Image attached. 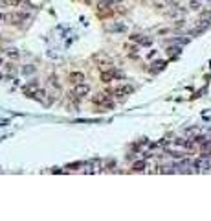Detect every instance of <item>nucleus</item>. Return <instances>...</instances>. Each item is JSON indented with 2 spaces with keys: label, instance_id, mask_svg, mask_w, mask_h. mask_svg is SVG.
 <instances>
[{
  "label": "nucleus",
  "instance_id": "obj_11",
  "mask_svg": "<svg viewBox=\"0 0 211 221\" xmlns=\"http://www.w3.org/2000/svg\"><path fill=\"white\" fill-rule=\"evenodd\" d=\"M7 57H13V59H17V57H19V52H17V50H7Z\"/></svg>",
  "mask_w": 211,
  "mask_h": 221
},
{
  "label": "nucleus",
  "instance_id": "obj_9",
  "mask_svg": "<svg viewBox=\"0 0 211 221\" xmlns=\"http://www.w3.org/2000/svg\"><path fill=\"white\" fill-rule=\"evenodd\" d=\"M107 30H108V31H125V30H127V28H125V24H108V26H107Z\"/></svg>",
  "mask_w": 211,
  "mask_h": 221
},
{
  "label": "nucleus",
  "instance_id": "obj_3",
  "mask_svg": "<svg viewBox=\"0 0 211 221\" xmlns=\"http://www.w3.org/2000/svg\"><path fill=\"white\" fill-rule=\"evenodd\" d=\"M40 90V85L37 81H30L26 87H24V94L26 96H37V92Z\"/></svg>",
  "mask_w": 211,
  "mask_h": 221
},
{
  "label": "nucleus",
  "instance_id": "obj_5",
  "mask_svg": "<svg viewBox=\"0 0 211 221\" xmlns=\"http://www.w3.org/2000/svg\"><path fill=\"white\" fill-rule=\"evenodd\" d=\"M92 101H94L96 105H107V103H108V98H107L103 92H97L96 96H92Z\"/></svg>",
  "mask_w": 211,
  "mask_h": 221
},
{
  "label": "nucleus",
  "instance_id": "obj_10",
  "mask_svg": "<svg viewBox=\"0 0 211 221\" xmlns=\"http://www.w3.org/2000/svg\"><path fill=\"white\" fill-rule=\"evenodd\" d=\"M145 161H136L134 164H132V171H143L145 170Z\"/></svg>",
  "mask_w": 211,
  "mask_h": 221
},
{
  "label": "nucleus",
  "instance_id": "obj_1",
  "mask_svg": "<svg viewBox=\"0 0 211 221\" xmlns=\"http://www.w3.org/2000/svg\"><path fill=\"white\" fill-rule=\"evenodd\" d=\"M74 94H76L77 98H85V96H88V94H90V85L85 83V81L74 85Z\"/></svg>",
  "mask_w": 211,
  "mask_h": 221
},
{
  "label": "nucleus",
  "instance_id": "obj_12",
  "mask_svg": "<svg viewBox=\"0 0 211 221\" xmlns=\"http://www.w3.org/2000/svg\"><path fill=\"white\" fill-rule=\"evenodd\" d=\"M19 2H20V0H4V4H6V6H17Z\"/></svg>",
  "mask_w": 211,
  "mask_h": 221
},
{
  "label": "nucleus",
  "instance_id": "obj_14",
  "mask_svg": "<svg viewBox=\"0 0 211 221\" xmlns=\"http://www.w3.org/2000/svg\"><path fill=\"white\" fill-rule=\"evenodd\" d=\"M2 19H6V17H4V15H2V13H0V20H2Z\"/></svg>",
  "mask_w": 211,
  "mask_h": 221
},
{
  "label": "nucleus",
  "instance_id": "obj_8",
  "mask_svg": "<svg viewBox=\"0 0 211 221\" xmlns=\"http://www.w3.org/2000/svg\"><path fill=\"white\" fill-rule=\"evenodd\" d=\"M131 41H134V42H140V44H145V46H149L153 39H149V37H143V35H132Z\"/></svg>",
  "mask_w": 211,
  "mask_h": 221
},
{
  "label": "nucleus",
  "instance_id": "obj_7",
  "mask_svg": "<svg viewBox=\"0 0 211 221\" xmlns=\"http://www.w3.org/2000/svg\"><path fill=\"white\" fill-rule=\"evenodd\" d=\"M193 166H195V168H198V170H208L211 164L206 161V157H202V159H198V161L193 162Z\"/></svg>",
  "mask_w": 211,
  "mask_h": 221
},
{
  "label": "nucleus",
  "instance_id": "obj_6",
  "mask_svg": "<svg viewBox=\"0 0 211 221\" xmlns=\"http://www.w3.org/2000/svg\"><path fill=\"white\" fill-rule=\"evenodd\" d=\"M114 70H103V72H101V81H103V83H110V81L114 79Z\"/></svg>",
  "mask_w": 211,
  "mask_h": 221
},
{
  "label": "nucleus",
  "instance_id": "obj_13",
  "mask_svg": "<svg viewBox=\"0 0 211 221\" xmlns=\"http://www.w3.org/2000/svg\"><path fill=\"white\" fill-rule=\"evenodd\" d=\"M198 7H200V2H198V0H193V2H191V9H198Z\"/></svg>",
  "mask_w": 211,
  "mask_h": 221
},
{
  "label": "nucleus",
  "instance_id": "obj_2",
  "mask_svg": "<svg viewBox=\"0 0 211 221\" xmlns=\"http://www.w3.org/2000/svg\"><path fill=\"white\" fill-rule=\"evenodd\" d=\"M132 90H134V89H132L131 85H119V87H116L114 90H112V94H114L116 98H125V96H129Z\"/></svg>",
  "mask_w": 211,
  "mask_h": 221
},
{
  "label": "nucleus",
  "instance_id": "obj_4",
  "mask_svg": "<svg viewBox=\"0 0 211 221\" xmlns=\"http://www.w3.org/2000/svg\"><path fill=\"white\" fill-rule=\"evenodd\" d=\"M68 81H70L72 85L83 83V81H85V74H83V72H79V70H74V72H70V74H68Z\"/></svg>",
  "mask_w": 211,
  "mask_h": 221
}]
</instances>
